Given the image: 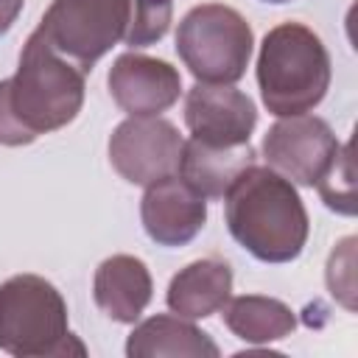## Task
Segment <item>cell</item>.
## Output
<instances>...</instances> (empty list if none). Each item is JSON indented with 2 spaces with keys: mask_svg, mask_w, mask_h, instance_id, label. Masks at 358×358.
Here are the masks:
<instances>
[{
  "mask_svg": "<svg viewBox=\"0 0 358 358\" xmlns=\"http://www.w3.org/2000/svg\"><path fill=\"white\" fill-rule=\"evenodd\" d=\"M140 221L157 246H185L207 224V199L179 173L145 185Z\"/></svg>",
  "mask_w": 358,
  "mask_h": 358,
  "instance_id": "cell-11",
  "label": "cell"
},
{
  "mask_svg": "<svg viewBox=\"0 0 358 358\" xmlns=\"http://www.w3.org/2000/svg\"><path fill=\"white\" fill-rule=\"evenodd\" d=\"M22 6H25V0H0V36L11 31L17 17L22 14Z\"/></svg>",
  "mask_w": 358,
  "mask_h": 358,
  "instance_id": "cell-20",
  "label": "cell"
},
{
  "mask_svg": "<svg viewBox=\"0 0 358 358\" xmlns=\"http://www.w3.org/2000/svg\"><path fill=\"white\" fill-rule=\"evenodd\" d=\"M129 28V0H53L36 31L84 73L106 56Z\"/></svg>",
  "mask_w": 358,
  "mask_h": 358,
  "instance_id": "cell-6",
  "label": "cell"
},
{
  "mask_svg": "<svg viewBox=\"0 0 358 358\" xmlns=\"http://www.w3.org/2000/svg\"><path fill=\"white\" fill-rule=\"evenodd\" d=\"M224 310V324L232 330L246 344H268L280 341L294 333L296 316L294 310L274 296L263 294H243V296H229Z\"/></svg>",
  "mask_w": 358,
  "mask_h": 358,
  "instance_id": "cell-16",
  "label": "cell"
},
{
  "mask_svg": "<svg viewBox=\"0 0 358 358\" xmlns=\"http://www.w3.org/2000/svg\"><path fill=\"white\" fill-rule=\"evenodd\" d=\"M218 344L201 327L171 313H157L134 324L126 338L129 358H218Z\"/></svg>",
  "mask_w": 358,
  "mask_h": 358,
  "instance_id": "cell-14",
  "label": "cell"
},
{
  "mask_svg": "<svg viewBox=\"0 0 358 358\" xmlns=\"http://www.w3.org/2000/svg\"><path fill=\"white\" fill-rule=\"evenodd\" d=\"M263 3H291V0H263Z\"/></svg>",
  "mask_w": 358,
  "mask_h": 358,
  "instance_id": "cell-21",
  "label": "cell"
},
{
  "mask_svg": "<svg viewBox=\"0 0 358 358\" xmlns=\"http://www.w3.org/2000/svg\"><path fill=\"white\" fill-rule=\"evenodd\" d=\"M255 157L257 154L252 143L235 145V148H215V145H204L190 137L182 143L176 173L187 185H193L204 199H224V193L238 179V173L255 165Z\"/></svg>",
  "mask_w": 358,
  "mask_h": 358,
  "instance_id": "cell-15",
  "label": "cell"
},
{
  "mask_svg": "<svg viewBox=\"0 0 358 358\" xmlns=\"http://www.w3.org/2000/svg\"><path fill=\"white\" fill-rule=\"evenodd\" d=\"M182 134L171 120L126 117L109 137V162L131 185H151L179 171Z\"/></svg>",
  "mask_w": 358,
  "mask_h": 358,
  "instance_id": "cell-8",
  "label": "cell"
},
{
  "mask_svg": "<svg viewBox=\"0 0 358 358\" xmlns=\"http://www.w3.org/2000/svg\"><path fill=\"white\" fill-rule=\"evenodd\" d=\"M322 201L338 215H355V171H352V143L341 145L324 176L313 185Z\"/></svg>",
  "mask_w": 358,
  "mask_h": 358,
  "instance_id": "cell-18",
  "label": "cell"
},
{
  "mask_svg": "<svg viewBox=\"0 0 358 358\" xmlns=\"http://www.w3.org/2000/svg\"><path fill=\"white\" fill-rule=\"evenodd\" d=\"M106 87L129 117H157L179 101L182 76L165 59L129 50L112 62Z\"/></svg>",
  "mask_w": 358,
  "mask_h": 358,
  "instance_id": "cell-10",
  "label": "cell"
},
{
  "mask_svg": "<svg viewBox=\"0 0 358 358\" xmlns=\"http://www.w3.org/2000/svg\"><path fill=\"white\" fill-rule=\"evenodd\" d=\"M324 280L333 299H338L347 310H355V238L352 235L338 241L336 249L330 252Z\"/></svg>",
  "mask_w": 358,
  "mask_h": 358,
  "instance_id": "cell-19",
  "label": "cell"
},
{
  "mask_svg": "<svg viewBox=\"0 0 358 358\" xmlns=\"http://www.w3.org/2000/svg\"><path fill=\"white\" fill-rule=\"evenodd\" d=\"M151 294H154L151 271L134 255H112L95 268L92 296L101 313H106L112 322L134 324L148 308Z\"/></svg>",
  "mask_w": 358,
  "mask_h": 358,
  "instance_id": "cell-12",
  "label": "cell"
},
{
  "mask_svg": "<svg viewBox=\"0 0 358 358\" xmlns=\"http://www.w3.org/2000/svg\"><path fill=\"white\" fill-rule=\"evenodd\" d=\"M330 53L308 25L280 22L263 36L257 87L271 115L291 117L316 109L330 90Z\"/></svg>",
  "mask_w": 358,
  "mask_h": 358,
  "instance_id": "cell-3",
  "label": "cell"
},
{
  "mask_svg": "<svg viewBox=\"0 0 358 358\" xmlns=\"http://www.w3.org/2000/svg\"><path fill=\"white\" fill-rule=\"evenodd\" d=\"M0 350L17 358L87 352L70 333L62 291L39 274H14L0 285Z\"/></svg>",
  "mask_w": 358,
  "mask_h": 358,
  "instance_id": "cell-4",
  "label": "cell"
},
{
  "mask_svg": "<svg viewBox=\"0 0 358 358\" xmlns=\"http://www.w3.org/2000/svg\"><path fill=\"white\" fill-rule=\"evenodd\" d=\"M255 50L252 25L224 3L193 6L176 28V53L201 84H235L246 76Z\"/></svg>",
  "mask_w": 358,
  "mask_h": 358,
  "instance_id": "cell-5",
  "label": "cell"
},
{
  "mask_svg": "<svg viewBox=\"0 0 358 358\" xmlns=\"http://www.w3.org/2000/svg\"><path fill=\"white\" fill-rule=\"evenodd\" d=\"M87 73L39 31L20 53L17 73L0 81V145L20 148L73 123L84 106Z\"/></svg>",
  "mask_w": 358,
  "mask_h": 358,
  "instance_id": "cell-1",
  "label": "cell"
},
{
  "mask_svg": "<svg viewBox=\"0 0 358 358\" xmlns=\"http://www.w3.org/2000/svg\"><path fill=\"white\" fill-rule=\"evenodd\" d=\"M227 229L260 263H291L310 232L308 210L285 176L268 165H249L224 193Z\"/></svg>",
  "mask_w": 358,
  "mask_h": 358,
  "instance_id": "cell-2",
  "label": "cell"
},
{
  "mask_svg": "<svg viewBox=\"0 0 358 358\" xmlns=\"http://www.w3.org/2000/svg\"><path fill=\"white\" fill-rule=\"evenodd\" d=\"M173 20V0H129V28L123 42L129 48L157 45Z\"/></svg>",
  "mask_w": 358,
  "mask_h": 358,
  "instance_id": "cell-17",
  "label": "cell"
},
{
  "mask_svg": "<svg viewBox=\"0 0 358 358\" xmlns=\"http://www.w3.org/2000/svg\"><path fill=\"white\" fill-rule=\"evenodd\" d=\"M232 296V268L221 257H201L179 268L171 282L165 302L182 319H207L218 313Z\"/></svg>",
  "mask_w": 358,
  "mask_h": 358,
  "instance_id": "cell-13",
  "label": "cell"
},
{
  "mask_svg": "<svg viewBox=\"0 0 358 358\" xmlns=\"http://www.w3.org/2000/svg\"><path fill=\"white\" fill-rule=\"evenodd\" d=\"M338 148L341 143L330 123L308 112L280 117L263 137V159L268 168L302 187H313L324 176Z\"/></svg>",
  "mask_w": 358,
  "mask_h": 358,
  "instance_id": "cell-7",
  "label": "cell"
},
{
  "mask_svg": "<svg viewBox=\"0 0 358 358\" xmlns=\"http://www.w3.org/2000/svg\"><path fill=\"white\" fill-rule=\"evenodd\" d=\"M185 123L193 140L215 148H235L252 140L257 106L232 84L196 81L185 95Z\"/></svg>",
  "mask_w": 358,
  "mask_h": 358,
  "instance_id": "cell-9",
  "label": "cell"
}]
</instances>
